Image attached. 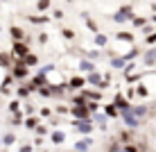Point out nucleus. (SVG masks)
I'll use <instances>...</instances> for the list:
<instances>
[{
  "instance_id": "nucleus-1",
  "label": "nucleus",
  "mask_w": 156,
  "mask_h": 152,
  "mask_svg": "<svg viewBox=\"0 0 156 152\" xmlns=\"http://www.w3.org/2000/svg\"><path fill=\"white\" fill-rule=\"evenodd\" d=\"M70 116L75 118V120H88L90 118V111L86 105H73L70 107Z\"/></svg>"
},
{
  "instance_id": "nucleus-2",
  "label": "nucleus",
  "mask_w": 156,
  "mask_h": 152,
  "mask_svg": "<svg viewBox=\"0 0 156 152\" xmlns=\"http://www.w3.org/2000/svg\"><path fill=\"white\" fill-rule=\"evenodd\" d=\"M73 125H75V129H77L79 134H84V136H90V132L95 129V125H93V120H73Z\"/></svg>"
},
{
  "instance_id": "nucleus-3",
  "label": "nucleus",
  "mask_w": 156,
  "mask_h": 152,
  "mask_svg": "<svg viewBox=\"0 0 156 152\" xmlns=\"http://www.w3.org/2000/svg\"><path fill=\"white\" fill-rule=\"evenodd\" d=\"M113 105H115V109L120 111V113L131 111V102H129V100H127V95H122V93H115V98H113Z\"/></svg>"
},
{
  "instance_id": "nucleus-4",
  "label": "nucleus",
  "mask_w": 156,
  "mask_h": 152,
  "mask_svg": "<svg viewBox=\"0 0 156 152\" xmlns=\"http://www.w3.org/2000/svg\"><path fill=\"white\" fill-rule=\"evenodd\" d=\"M120 120H122V125H127L129 129H138V127H140V123H143V120H138V118L133 116L131 111H127V113H120Z\"/></svg>"
},
{
  "instance_id": "nucleus-5",
  "label": "nucleus",
  "mask_w": 156,
  "mask_h": 152,
  "mask_svg": "<svg viewBox=\"0 0 156 152\" xmlns=\"http://www.w3.org/2000/svg\"><path fill=\"white\" fill-rule=\"evenodd\" d=\"M27 75H30L27 66H25V64H23V61L18 59V61H16V66L12 68V77H14V80H25Z\"/></svg>"
},
{
  "instance_id": "nucleus-6",
  "label": "nucleus",
  "mask_w": 156,
  "mask_h": 152,
  "mask_svg": "<svg viewBox=\"0 0 156 152\" xmlns=\"http://www.w3.org/2000/svg\"><path fill=\"white\" fill-rule=\"evenodd\" d=\"M12 52H14V55H16V57H18V59H20V61H23V59H25V57H27V55H30V50H27V46H25V43H23V41H16V43H14V50H12Z\"/></svg>"
},
{
  "instance_id": "nucleus-7",
  "label": "nucleus",
  "mask_w": 156,
  "mask_h": 152,
  "mask_svg": "<svg viewBox=\"0 0 156 152\" xmlns=\"http://www.w3.org/2000/svg\"><path fill=\"white\" fill-rule=\"evenodd\" d=\"M90 145H93V139H90V136H84V139H79L77 143H75V152H88Z\"/></svg>"
},
{
  "instance_id": "nucleus-8",
  "label": "nucleus",
  "mask_w": 156,
  "mask_h": 152,
  "mask_svg": "<svg viewBox=\"0 0 156 152\" xmlns=\"http://www.w3.org/2000/svg\"><path fill=\"white\" fill-rule=\"evenodd\" d=\"M147 111H149L147 105H131V113L138 118V120H143V118L147 116Z\"/></svg>"
},
{
  "instance_id": "nucleus-9",
  "label": "nucleus",
  "mask_w": 156,
  "mask_h": 152,
  "mask_svg": "<svg viewBox=\"0 0 156 152\" xmlns=\"http://www.w3.org/2000/svg\"><path fill=\"white\" fill-rule=\"evenodd\" d=\"M102 80H104V77H102L100 70H95V73H88V75H86V84H93V86H100Z\"/></svg>"
},
{
  "instance_id": "nucleus-10",
  "label": "nucleus",
  "mask_w": 156,
  "mask_h": 152,
  "mask_svg": "<svg viewBox=\"0 0 156 152\" xmlns=\"http://www.w3.org/2000/svg\"><path fill=\"white\" fill-rule=\"evenodd\" d=\"M90 120H93V125L95 127H100V129H106V116L104 113H93V116H90Z\"/></svg>"
},
{
  "instance_id": "nucleus-11",
  "label": "nucleus",
  "mask_w": 156,
  "mask_h": 152,
  "mask_svg": "<svg viewBox=\"0 0 156 152\" xmlns=\"http://www.w3.org/2000/svg\"><path fill=\"white\" fill-rule=\"evenodd\" d=\"M143 64L145 66H154L156 64V48H149V50L143 55Z\"/></svg>"
},
{
  "instance_id": "nucleus-12",
  "label": "nucleus",
  "mask_w": 156,
  "mask_h": 152,
  "mask_svg": "<svg viewBox=\"0 0 156 152\" xmlns=\"http://www.w3.org/2000/svg\"><path fill=\"white\" fill-rule=\"evenodd\" d=\"M63 141H66V132H61V129H55V132H50V143L61 145Z\"/></svg>"
},
{
  "instance_id": "nucleus-13",
  "label": "nucleus",
  "mask_w": 156,
  "mask_h": 152,
  "mask_svg": "<svg viewBox=\"0 0 156 152\" xmlns=\"http://www.w3.org/2000/svg\"><path fill=\"white\" fill-rule=\"evenodd\" d=\"M34 86H32V84H20L18 86V89H16V95H18V98H27L30 93H34Z\"/></svg>"
},
{
  "instance_id": "nucleus-14",
  "label": "nucleus",
  "mask_w": 156,
  "mask_h": 152,
  "mask_svg": "<svg viewBox=\"0 0 156 152\" xmlns=\"http://www.w3.org/2000/svg\"><path fill=\"white\" fill-rule=\"evenodd\" d=\"M82 86H86V80L84 77H70V80H68V91L82 89Z\"/></svg>"
},
{
  "instance_id": "nucleus-15",
  "label": "nucleus",
  "mask_w": 156,
  "mask_h": 152,
  "mask_svg": "<svg viewBox=\"0 0 156 152\" xmlns=\"http://www.w3.org/2000/svg\"><path fill=\"white\" fill-rule=\"evenodd\" d=\"M79 70H84V73L88 75V73H95L98 68H95L93 61H88V59H82V61H79Z\"/></svg>"
},
{
  "instance_id": "nucleus-16",
  "label": "nucleus",
  "mask_w": 156,
  "mask_h": 152,
  "mask_svg": "<svg viewBox=\"0 0 156 152\" xmlns=\"http://www.w3.org/2000/svg\"><path fill=\"white\" fill-rule=\"evenodd\" d=\"M129 14H131V7H125V9H120V12H118V14L113 16V20H115V23H122V20L131 18V16H129Z\"/></svg>"
},
{
  "instance_id": "nucleus-17",
  "label": "nucleus",
  "mask_w": 156,
  "mask_h": 152,
  "mask_svg": "<svg viewBox=\"0 0 156 152\" xmlns=\"http://www.w3.org/2000/svg\"><path fill=\"white\" fill-rule=\"evenodd\" d=\"M0 141H2L5 148H12V145L16 143V134H14V132H7L5 136H0Z\"/></svg>"
},
{
  "instance_id": "nucleus-18",
  "label": "nucleus",
  "mask_w": 156,
  "mask_h": 152,
  "mask_svg": "<svg viewBox=\"0 0 156 152\" xmlns=\"http://www.w3.org/2000/svg\"><path fill=\"white\" fill-rule=\"evenodd\" d=\"M104 116L106 118H115V116H120V111H118L115 105L111 102V105H104Z\"/></svg>"
},
{
  "instance_id": "nucleus-19",
  "label": "nucleus",
  "mask_w": 156,
  "mask_h": 152,
  "mask_svg": "<svg viewBox=\"0 0 156 152\" xmlns=\"http://www.w3.org/2000/svg\"><path fill=\"white\" fill-rule=\"evenodd\" d=\"M127 66V61L122 57H113L111 59V68H115V70H120V68H125Z\"/></svg>"
},
{
  "instance_id": "nucleus-20",
  "label": "nucleus",
  "mask_w": 156,
  "mask_h": 152,
  "mask_svg": "<svg viewBox=\"0 0 156 152\" xmlns=\"http://www.w3.org/2000/svg\"><path fill=\"white\" fill-rule=\"evenodd\" d=\"M133 93H136L138 98H147L149 91H147V86H145V84H138V86H133Z\"/></svg>"
},
{
  "instance_id": "nucleus-21",
  "label": "nucleus",
  "mask_w": 156,
  "mask_h": 152,
  "mask_svg": "<svg viewBox=\"0 0 156 152\" xmlns=\"http://www.w3.org/2000/svg\"><path fill=\"white\" fill-rule=\"evenodd\" d=\"M23 125H25L27 129H36V125H39V118H34V116H27V118L23 120Z\"/></svg>"
},
{
  "instance_id": "nucleus-22",
  "label": "nucleus",
  "mask_w": 156,
  "mask_h": 152,
  "mask_svg": "<svg viewBox=\"0 0 156 152\" xmlns=\"http://www.w3.org/2000/svg\"><path fill=\"white\" fill-rule=\"evenodd\" d=\"M12 39H14V43L16 41H23L25 39V32L20 30V28H12Z\"/></svg>"
},
{
  "instance_id": "nucleus-23",
  "label": "nucleus",
  "mask_w": 156,
  "mask_h": 152,
  "mask_svg": "<svg viewBox=\"0 0 156 152\" xmlns=\"http://www.w3.org/2000/svg\"><path fill=\"white\" fill-rule=\"evenodd\" d=\"M138 55H140V50H138V48H131V50H129V52H127V55L122 57V59H125V61L129 64V61H133V59H136Z\"/></svg>"
},
{
  "instance_id": "nucleus-24",
  "label": "nucleus",
  "mask_w": 156,
  "mask_h": 152,
  "mask_svg": "<svg viewBox=\"0 0 156 152\" xmlns=\"http://www.w3.org/2000/svg\"><path fill=\"white\" fill-rule=\"evenodd\" d=\"M23 64H25V66H36V64H39V57H36V55H27L23 59Z\"/></svg>"
},
{
  "instance_id": "nucleus-25",
  "label": "nucleus",
  "mask_w": 156,
  "mask_h": 152,
  "mask_svg": "<svg viewBox=\"0 0 156 152\" xmlns=\"http://www.w3.org/2000/svg\"><path fill=\"white\" fill-rule=\"evenodd\" d=\"M106 152H122V143L120 141H111V145L106 148Z\"/></svg>"
},
{
  "instance_id": "nucleus-26",
  "label": "nucleus",
  "mask_w": 156,
  "mask_h": 152,
  "mask_svg": "<svg viewBox=\"0 0 156 152\" xmlns=\"http://www.w3.org/2000/svg\"><path fill=\"white\" fill-rule=\"evenodd\" d=\"M23 120H25V116L18 111V113H14V118H12V125H14V127H18V125L23 123Z\"/></svg>"
},
{
  "instance_id": "nucleus-27",
  "label": "nucleus",
  "mask_w": 156,
  "mask_h": 152,
  "mask_svg": "<svg viewBox=\"0 0 156 152\" xmlns=\"http://www.w3.org/2000/svg\"><path fill=\"white\" fill-rule=\"evenodd\" d=\"M61 36H63L66 41H73V39H75V32L68 30V28H63V30H61Z\"/></svg>"
},
{
  "instance_id": "nucleus-28",
  "label": "nucleus",
  "mask_w": 156,
  "mask_h": 152,
  "mask_svg": "<svg viewBox=\"0 0 156 152\" xmlns=\"http://www.w3.org/2000/svg\"><path fill=\"white\" fill-rule=\"evenodd\" d=\"M86 59H88V61H95V59H100V50H88V52H86Z\"/></svg>"
},
{
  "instance_id": "nucleus-29",
  "label": "nucleus",
  "mask_w": 156,
  "mask_h": 152,
  "mask_svg": "<svg viewBox=\"0 0 156 152\" xmlns=\"http://www.w3.org/2000/svg\"><path fill=\"white\" fill-rule=\"evenodd\" d=\"M9 111H12V113H18V111H20V102H18V100H12V102H9Z\"/></svg>"
},
{
  "instance_id": "nucleus-30",
  "label": "nucleus",
  "mask_w": 156,
  "mask_h": 152,
  "mask_svg": "<svg viewBox=\"0 0 156 152\" xmlns=\"http://www.w3.org/2000/svg\"><path fill=\"white\" fill-rule=\"evenodd\" d=\"M118 39H120V41H129V43H133V36L129 34V32H120V34H118Z\"/></svg>"
},
{
  "instance_id": "nucleus-31",
  "label": "nucleus",
  "mask_w": 156,
  "mask_h": 152,
  "mask_svg": "<svg viewBox=\"0 0 156 152\" xmlns=\"http://www.w3.org/2000/svg\"><path fill=\"white\" fill-rule=\"evenodd\" d=\"M30 20L32 23H48L50 18H48V16H30Z\"/></svg>"
},
{
  "instance_id": "nucleus-32",
  "label": "nucleus",
  "mask_w": 156,
  "mask_h": 152,
  "mask_svg": "<svg viewBox=\"0 0 156 152\" xmlns=\"http://www.w3.org/2000/svg\"><path fill=\"white\" fill-rule=\"evenodd\" d=\"M140 77H143V73H131V75H127V82H136Z\"/></svg>"
},
{
  "instance_id": "nucleus-33",
  "label": "nucleus",
  "mask_w": 156,
  "mask_h": 152,
  "mask_svg": "<svg viewBox=\"0 0 156 152\" xmlns=\"http://www.w3.org/2000/svg\"><path fill=\"white\" fill-rule=\"evenodd\" d=\"M95 43H98V46H106V36H102V34H95Z\"/></svg>"
},
{
  "instance_id": "nucleus-34",
  "label": "nucleus",
  "mask_w": 156,
  "mask_h": 152,
  "mask_svg": "<svg viewBox=\"0 0 156 152\" xmlns=\"http://www.w3.org/2000/svg\"><path fill=\"white\" fill-rule=\"evenodd\" d=\"M36 7H39L41 12H43V9H48V7H50V0H39V5H36Z\"/></svg>"
},
{
  "instance_id": "nucleus-35",
  "label": "nucleus",
  "mask_w": 156,
  "mask_h": 152,
  "mask_svg": "<svg viewBox=\"0 0 156 152\" xmlns=\"http://www.w3.org/2000/svg\"><path fill=\"white\" fill-rule=\"evenodd\" d=\"M39 136H43V134H48V127H43V125H36V129H34Z\"/></svg>"
},
{
  "instance_id": "nucleus-36",
  "label": "nucleus",
  "mask_w": 156,
  "mask_h": 152,
  "mask_svg": "<svg viewBox=\"0 0 156 152\" xmlns=\"http://www.w3.org/2000/svg\"><path fill=\"white\" fill-rule=\"evenodd\" d=\"M0 66H5V68L9 66V57L7 55H0Z\"/></svg>"
},
{
  "instance_id": "nucleus-37",
  "label": "nucleus",
  "mask_w": 156,
  "mask_h": 152,
  "mask_svg": "<svg viewBox=\"0 0 156 152\" xmlns=\"http://www.w3.org/2000/svg\"><path fill=\"white\" fill-rule=\"evenodd\" d=\"M50 70H55V66H52V64H48V66H43V68L39 70V73H43V75H48V73H50Z\"/></svg>"
},
{
  "instance_id": "nucleus-38",
  "label": "nucleus",
  "mask_w": 156,
  "mask_h": 152,
  "mask_svg": "<svg viewBox=\"0 0 156 152\" xmlns=\"http://www.w3.org/2000/svg\"><path fill=\"white\" fill-rule=\"evenodd\" d=\"M41 116H43V118H50V116H52V109H48V107H43V109H41Z\"/></svg>"
},
{
  "instance_id": "nucleus-39",
  "label": "nucleus",
  "mask_w": 156,
  "mask_h": 152,
  "mask_svg": "<svg viewBox=\"0 0 156 152\" xmlns=\"http://www.w3.org/2000/svg\"><path fill=\"white\" fill-rule=\"evenodd\" d=\"M20 152H34V145H30V143L20 145Z\"/></svg>"
},
{
  "instance_id": "nucleus-40",
  "label": "nucleus",
  "mask_w": 156,
  "mask_h": 152,
  "mask_svg": "<svg viewBox=\"0 0 156 152\" xmlns=\"http://www.w3.org/2000/svg\"><path fill=\"white\" fill-rule=\"evenodd\" d=\"M133 68H136V66H133V64H127V66H125V70H122V73H125V75H131V70Z\"/></svg>"
},
{
  "instance_id": "nucleus-41",
  "label": "nucleus",
  "mask_w": 156,
  "mask_h": 152,
  "mask_svg": "<svg viewBox=\"0 0 156 152\" xmlns=\"http://www.w3.org/2000/svg\"><path fill=\"white\" fill-rule=\"evenodd\" d=\"M34 111H36V109H34V105H25V113H27V116H32Z\"/></svg>"
},
{
  "instance_id": "nucleus-42",
  "label": "nucleus",
  "mask_w": 156,
  "mask_h": 152,
  "mask_svg": "<svg viewBox=\"0 0 156 152\" xmlns=\"http://www.w3.org/2000/svg\"><path fill=\"white\" fill-rule=\"evenodd\" d=\"M147 43H149V46H154V43H156V32H152V34L147 36Z\"/></svg>"
},
{
  "instance_id": "nucleus-43",
  "label": "nucleus",
  "mask_w": 156,
  "mask_h": 152,
  "mask_svg": "<svg viewBox=\"0 0 156 152\" xmlns=\"http://www.w3.org/2000/svg\"><path fill=\"white\" fill-rule=\"evenodd\" d=\"M57 111H59V113H68L70 109H68V107H63V105H59V107H57Z\"/></svg>"
},
{
  "instance_id": "nucleus-44",
  "label": "nucleus",
  "mask_w": 156,
  "mask_h": 152,
  "mask_svg": "<svg viewBox=\"0 0 156 152\" xmlns=\"http://www.w3.org/2000/svg\"><path fill=\"white\" fill-rule=\"evenodd\" d=\"M133 25H138V28H140V25H145V18H133Z\"/></svg>"
},
{
  "instance_id": "nucleus-45",
  "label": "nucleus",
  "mask_w": 156,
  "mask_h": 152,
  "mask_svg": "<svg viewBox=\"0 0 156 152\" xmlns=\"http://www.w3.org/2000/svg\"><path fill=\"white\" fill-rule=\"evenodd\" d=\"M152 20H154V23H156V16H152Z\"/></svg>"
},
{
  "instance_id": "nucleus-46",
  "label": "nucleus",
  "mask_w": 156,
  "mask_h": 152,
  "mask_svg": "<svg viewBox=\"0 0 156 152\" xmlns=\"http://www.w3.org/2000/svg\"><path fill=\"white\" fill-rule=\"evenodd\" d=\"M152 107H154V109H156V102H154V105H152Z\"/></svg>"
},
{
  "instance_id": "nucleus-47",
  "label": "nucleus",
  "mask_w": 156,
  "mask_h": 152,
  "mask_svg": "<svg viewBox=\"0 0 156 152\" xmlns=\"http://www.w3.org/2000/svg\"><path fill=\"white\" fill-rule=\"evenodd\" d=\"M39 152H45V150H39Z\"/></svg>"
},
{
  "instance_id": "nucleus-48",
  "label": "nucleus",
  "mask_w": 156,
  "mask_h": 152,
  "mask_svg": "<svg viewBox=\"0 0 156 152\" xmlns=\"http://www.w3.org/2000/svg\"><path fill=\"white\" fill-rule=\"evenodd\" d=\"M0 145H2V141H0Z\"/></svg>"
}]
</instances>
